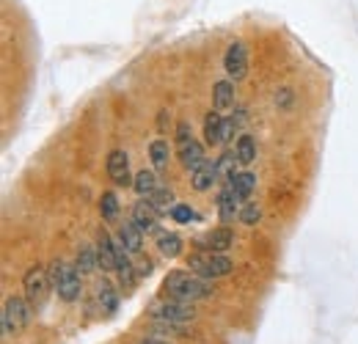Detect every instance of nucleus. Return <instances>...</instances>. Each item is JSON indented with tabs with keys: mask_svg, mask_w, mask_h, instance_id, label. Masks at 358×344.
Here are the masks:
<instances>
[{
	"mask_svg": "<svg viewBox=\"0 0 358 344\" xmlns=\"http://www.w3.org/2000/svg\"><path fill=\"white\" fill-rule=\"evenodd\" d=\"M108 176H110L116 185H122V187L133 185V176H130V157H127V152L113 149V152L108 155Z\"/></svg>",
	"mask_w": 358,
	"mask_h": 344,
	"instance_id": "obj_8",
	"label": "nucleus"
},
{
	"mask_svg": "<svg viewBox=\"0 0 358 344\" xmlns=\"http://www.w3.org/2000/svg\"><path fill=\"white\" fill-rule=\"evenodd\" d=\"M193 135H190V124L187 122H179L177 124V146H182V143H187Z\"/></svg>",
	"mask_w": 358,
	"mask_h": 344,
	"instance_id": "obj_30",
	"label": "nucleus"
},
{
	"mask_svg": "<svg viewBox=\"0 0 358 344\" xmlns=\"http://www.w3.org/2000/svg\"><path fill=\"white\" fill-rule=\"evenodd\" d=\"M231 245H234V231H231L229 226H218V229H213V231L204 237V248H207V251L224 254L226 248H231Z\"/></svg>",
	"mask_w": 358,
	"mask_h": 344,
	"instance_id": "obj_13",
	"label": "nucleus"
},
{
	"mask_svg": "<svg viewBox=\"0 0 358 344\" xmlns=\"http://www.w3.org/2000/svg\"><path fill=\"white\" fill-rule=\"evenodd\" d=\"M218 179V169H215V163H204L201 169H196L193 176H190V185H193V190H199V193H204V190H210L213 187V182Z\"/></svg>",
	"mask_w": 358,
	"mask_h": 344,
	"instance_id": "obj_17",
	"label": "nucleus"
},
{
	"mask_svg": "<svg viewBox=\"0 0 358 344\" xmlns=\"http://www.w3.org/2000/svg\"><path fill=\"white\" fill-rule=\"evenodd\" d=\"M187 264H190V270L196 273V275H201V278H207V281H213V278H221V275H229L231 273V259L224 257V254H218V251H204V254H193V257L187 259Z\"/></svg>",
	"mask_w": 358,
	"mask_h": 344,
	"instance_id": "obj_3",
	"label": "nucleus"
},
{
	"mask_svg": "<svg viewBox=\"0 0 358 344\" xmlns=\"http://www.w3.org/2000/svg\"><path fill=\"white\" fill-rule=\"evenodd\" d=\"M237 217H240L245 226H257V223L262 220V210H259L257 204H245V207L240 210V215H237Z\"/></svg>",
	"mask_w": 358,
	"mask_h": 344,
	"instance_id": "obj_28",
	"label": "nucleus"
},
{
	"mask_svg": "<svg viewBox=\"0 0 358 344\" xmlns=\"http://www.w3.org/2000/svg\"><path fill=\"white\" fill-rule=\"evenodd\" d=\"M96 301H99V306H102L108 314H113V311L119 308V295H116V289H113L110 281H102V284L96 287Z\"/></svg>",
	"mask_w": 358,
	"mask_h": 344,
	"instance_id": "obj_22",
	"label": "nucleus"
},
{
	"mask_svg": "<svg viewBox=\"0 0 358 344\" xmlns=\"http://www.w3.org/2000/svg\"><path fill=\"white\" fill-rule=\"evenodd\" d=\"M157 248H160L163 257L177 259L179 251H182V240H179V234H174V231H160L157 234Z\"/></svg>",
	"mask_w": 358,
	"mask_h": 344,
	"instance_id": "obj_20",
	"label": "nucleus"
},
{
	"mask_svg": "<svg viewBox=\"0 0 358 344\" xmlns=\"http://www.w3.org/2000/svg\"><path fill=\"white\" fill-rule=\"evenodd\" d=\"M243 201L237 199V193L231 190V185L226 182V187L218 193V215H221V220H234V215H240V207Z\"/></svg>",
	"mask_w": 358,
	"mask_h": 344,
	"instance_id": "obj_12",
	"label": "nucleus"
},
{
	"mask_svg": "<svg viewBox=\"0 0 358 344\" xmlns=\"http://www.w3.org/2000/svg\"><path fill=\"white\" fill-rule=\"evenodd\" d=\"M83 275L91 273L94 267H99V261H96V251H91V248H80V254H78V264H75Z\"/></svg>",
	"mask_w": 358,
	"mask_h": 344,
	"instance_id": "obj_27",
	"label": "nucleus"
},
{
	"mask_svg": "<svg viewBox=\"0 0 358 344\" xmlns=\"http://www.w3.org/2000/svg\"><path fill=\"white\" fill-rule=\"evenodd\" d=\"M133 185L141 196H152V193L157 190V176L152 171H138L133 179Z\"/></svg>",
	"mask_w": 358,
	"mask_h": 344,
	"instance_id": "obj_25",
	"label": "nucleus"
},
{
	"mask_svg": "<svg viewBox=\"0 0 358 344\" xmlns=\"http://www.w3.org/2000/svg\"><path fill=\"white\" fill-rule=\"evenodd\" d=\"M116 240H119L130 254H138L141 245H143V229H141L135 220H124V223L119 226V231H116Z\"/></svg>",
	"mask_w": 358,
	"mask_h": 344,
	"instance_id": "obj_10",
	"label": "nucleus"
},
{
	"mask_svg": "<svg viewBox=\"0 0 358 344\" xmlns=\"http://www.w3.org/2000/svg\"><path fill=\"white\" fill-rule=\"evenodd\" d=\"M146 201H149L157 213H169V210H174V193L166 190V187H157L152 196H146Z\"/></svg>",
	"mask_w": 358,
	"mask_h": 344,
	"instance_id": "obj_23",
	"label": "nucleus"
},
{
	"mask_svg": "<svg viewBox=\"0 0 358 344\" xmlns=\"http://www.w3.org/2000/svg\"><path fill=\"white\" fill-rule=\"evenodd\" d=\"M96 261L105 273L116 270L119 264V243L108 234V231H99V240H96Z\"/></svg>",
	"mask_w": 358,
	"mask_h": 344,
	"instance_id": "obj_9",
	"label": "nucleus"
},
{
	"mask_svg": "<svg viewBox=\"0 0 358 344\" xmlns=\"http://www.w3.org/2000/svg\"><path fill=\"white\" fill-rule=\"evenodd\" d=\"M80 270L75 267V264H66V261H52V267H50V281H52V287H55V292H58V298L64 303H72L80 298V292H83V284H80Z\"/></svg>",
	"mask_w": 358,
	"mask_h": 344,
	"instance_id": "obj_2",
	"label": "nucleus"
},
{
	"mask_svg": "<svg viewBox=\"0 0 358 344\" xmlns=\"http://www.w3.org/2000/svg\"><path fill=\"white\" fill-rule=\"evenodd\" d=\"M234 155H237L240 166H251L254 157H257V143H254V138H251V135H240V138H237V146H234Z\"/></svg>",
	"mask_w": 358,
	"mask_h": 344,
	"instance_id": "obj_21",
	"label": "nucleus"
},
{
	"mask_svg": "<svg viewBox=\"0 0 358 344\" xmlns=\"http://www.w3.org/2000/svg\"><path fill=\"white\" fill-rule=\"evenodd\" d=\"M289 96H292V94H289V88H284V91H281V96L275 94V102H278L281 108H287V105H289Z\"/></svg>",
	"mask_w": 358,
	"mask_h": 344,
	"instance_id": "obj_31",
	"label": "nucleus"
},
{
	"mask_svg": "<svg viewBox=\"0 0 358 344\" xmlns=\"http://www.w3.org/2000/svg\"><path fill=\"white\" fill-rule=\"evenodd\" d=\"M141 344H166V342H157V339H146V342H141Z\"/></svg>",
	"mask_w": 358,
	"mask_h": 344,
	"instance_id": "obj_32",
	"label": "nucleus"
},
{
	"mask_svg": "<svg viewBox=\"0 0 358 344\" xmlns=\"http://www.w3.org/2000/svg\"><path fill=\"white\" fill-rule=\"evenodd\" d=\"M149 314H152L155 320L166 322V325H187V322H190V320L196 317V311L190 308V303L174 301V298H169V301L152 303Z\"/></svg>",
	"mask_w": 358,
	"mask_h": 344,
	"instance_id": "obj_5",
	"label": "nucleus"
},
{
	"mask_svg": "<svg viewBox=\"0 0 358 344\" xmlns=\"http://www.w3.org/2000/svg\"><path fill=\"white\" fill-rule=\"evenodd\" d=\"M204 141H207V146L224 143V116H221V110L207 113V119H204Z\"/></svg>",
	"mask_w": 358,
	"mask_h": 344,
	"instance_id": "obj_14",
	"label": "nucleus"
},
{
	"mask_svg": "<svg viewBox=\"0 0 358 344\" xmlns=\"http://www.w3.org/2000/svg\"><path fill=\"white\" fill-rule=\"evenodd\" d=\"M171 217H174L177 223H190V220L196 217V213H193L187 204H174V210H171Z\"/></svg>",
	"mask_w": 358,
	"mask_h": 344,
	"instance_id": "obj_29",
	"label": "nucleus"
},
{
	"mask_svg": "<svg viewBox=\"0 0 358 344\" xmlns=\"http://www.w3.org/2000/svg\"><path fill=\"white\" fill-rule=\"evenodd\" d=\"M229 185H231V190L237 193V199L245 201V199H251V193L257 190V173H251V171L234 173V176L229 179Z\"/></svg>",
	"mask_w": 358,
	"mask_h": 344,
	"instance_id": "obj_16",
	"label": "nucleus"
},
{
	"mask_svg": "<svg viewBox=\"0 0 358 344\" xmlns=\"http://www.w3.org/2000/svg\"><path fill=\"white\" fill-rule=\"evenodd\" d=\"M149 157H152V166L157 171H166L169 169V157H171V146L166 138H157L149 143Z\"/></svg>",
	"mask_w": 358,
	"mask_h": 344,
	"instance_id": "obj_18",
	"label": "nucleus"
},
{
	"mask_svg": "<svg viewBox=\"0 0 358 344\" xmlns=\"http://www.w3.org/2000/svg\"><path fill=\"white\" fill-rule=\"evenodd\" d=\"M224 66H226V75H229V80H243L245 75H248V50H245V44L243 42H234L229 44V50H226V58H224Z\"/></svg>",
	"mask_w": 358,
	"mask_h": 344,
	"instance_id": "obj_7",
	"label": "nucleus"
},
{
	"mask_svg": "<svg viewBox=\"0 0 358 344\" xmlns=\"http://www.w3.org/2000/svg\"><path fill=\"white\" fill-rule=\"evenodd\" d=\"M99 213H102L105 220H116V215H119V201H116V196H113V193H102Z\"/></svg>",
	"mask_w": 358,
	"mask_h": 344,
	"instance_id": "obj_26",
	"label": "nucleus"
},
{
	"mask_svg": "<svg viewBox=\"0 0 358 344\" xmlns=\"http://www.w3.org/2000/svg\"><path fill=\"white\" fill-rule=\"evenodd\" d=\"M22 287H25V298H28V303L34 308L45 306L47 295H50V287H52L50 273H47L45 267H31L25 273V278H22Z\"/></svg>",
	"mask_w": 358,
	"mask_h": 344,
	"instance_id": "obj_6",
	"label": "nucleus"
},
{
	"mask_svg": "<svg viewBox=\"0 0 358 344\" xmlns=\"http://www.w3.org/2000/svg\"><path fill=\"white\" fill-rule=\"evenodd\" d=\"M179 160H182V166L187 169V171L193 173L196 169H201L207 160H204V146L196 141V138H190L187 143H182L179 146Z\"/></svg>",
	"mask_w": 358,
	"mask_h": 344,
	"instance_id": "obj_11",
	"label": "nucleus"
},
{
	"mask_svg": "<svg viewBox=\"0 0 358 344\" xmlns=\"http://www.w3.org/2000/svg\"><path fill=\"white\" fill-rule=\"evenodd\" d=\"M31 308L34 306L28 303V298H20V295L6 298V303H3V334L8 336V334L25 331L31 322Z\"/></svg>",
	"mask_w": 358,
	"mask_h": 344,
	"instance_id": "obj_4",
	"label": "nucleus"
},
{
	"mask_svg": "<svg viewBox=\"0 0 358 344\" xmlns=\"http://www.w3.org/2000/svg\"><path fill=\"white\" fill-rule=\"evenodd\" d=\"M163 292L166 298H174L182 303H196L204 301L213 295V287L207 284V278L201 275H190L185 270H171L166 278H163Z\"/></svg>",
	"mask_w": 358,
	"mask_h": 344,
	"instance_id": "obj_1",
	"label": "nucleus"
},
{
	"mask_svg": "<svg viewBox=\"0 0 358 344\" xmlns=\"http://www.w3.org/2000/svg\"><path fill=\"white\" fill-rule=\"evenodd\" d=\"M157 210L149 201H138L133 207V220L143 229V231H157Z\"/></svg>",
	"mask_w": 358,
	"mask_h": 344,
	"instance_id": "obj_15",
	"label": "nucleus"
},
{
	"mask_svg": "<svg viewBox=\"0 0 358 344\" xmlns=\"http://www.w3.org/2000/svg\"><path fill=\"white\" fill-rule=\"evenodd\" d=\"M237 166H240V160H237V155L234 152H226L218 157V163H215V169H218V179H231L234 173H237Z\"/></svg>",
	"mask_w": 358,
	"mask_h": 344,
	"instance_id": "obj_24",
	"label": "nucleus"
},
{
	"mask_svg": "<svg viewBox=\"0 0 358 344\" xmlns=\"http://www.w3.org/2000/svg\"><path fill=\"white\" fill-rule=\"evenodd\" d=\"M231 105H234V86H231V80L215 83V88H213V108L224 113Z\"/></svg>",
	"mask_w": 358,
	"mask_h": 344,
	"instance_id": "obj_19",
	"label": "nucleus"
}]
</instances>
